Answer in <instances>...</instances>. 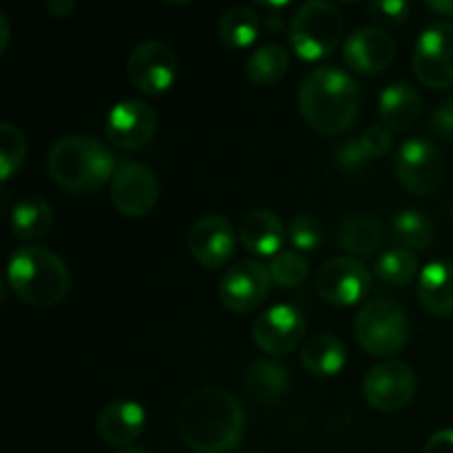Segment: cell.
<instances>
[{"instance_id": "6da1fadb", "label": "cell", "mask_w": 453, "mask_h": 453, "mask_svg": "<svg viewBox=\"0 0 453 453\" xmlns=\"http://www.w3.org/2000/svg\"><path fill=\"white\" fill-rule=\"evenodd\" d=\"M177 432L197 453H228L246 436V410L221 388H199L177 410Z\"/></svg>"}, {"instance_id": "7a4b0ae2", "label": "cell", "mask_w": 453, "mask_h": 453, "mask_svg": "<svg viewBox=\"0 0 453 453\" xmlns=\"http://www.w3.org/2000/svg\"><path fill=\"white\" fill-rule=\"evenodd\" d=\"M299 113L321 135H343L354 127L361 111V91L354 78L336 66L308 71L296 93Z\"/></svg>"}, {"instance_id": "3957f363", "label": "cell", "mask_w": 453, "mask_h": 453, "mask_svg": "<svg viewBox=\"0 0 453 453\" xmlns=\"http://www.w3.org/2000/svg\"><path fill=\"white\" fill-rule=\"evenodd\" d=\"M115 157L106 144L88 135H65L49 149L47 173L71 195H91L113 181Z\"/></svg>"}, {"instance_id": "277c9868", "label": "cell", "mask_w": 453, "mask_h": 453, "mask_svg": "<svg viewBox=\"0 0 453 453\" xmlns=\"http://www.w3.org/2000/svg\"><path fill=\"white\" fill-rule=\"evenodd\" d=\"M7 283L27 305L51 308L71 290V273L65 261L44 246L18 248L7 264Z\"/></svg>"}, {"instance_id": "5b68a950", "label": "cell", "mask_w": 453, "mask_h": 453, "mask_svg": "<svg viewBox=\"0 0 453 453\" xmlns=\"http://www.w3.org/2000/svg\"><path fill=\"white\" fill-rule=\"evenodd\" d=\"M345 31V18L336 4L326 0L303 3L290 18L288 40L301 60L319 62L332 56L341 44Z\"/></svg>"}, {"instance_id": "8992f818", "label": "cell", "mask_w": 453, "mask_h": 453, "mask_svg": "<svg viewBox=\"0 0 453 453\" xmlns=\"http://www.w3.org/2000/svg\"><path fill=\"white\" fill-rule=\"evenodd\" d=\"M354 336L367 354L388 361L405 349L410 341V319L396 301H367L357 314Z\"/></svg>"}, {"instance_id": "52a82bcc", "label": "cell", "mask_w": 453, "mask_h": 453, "mask_svg": "<svg viewBox=\"0 0 453 453\" xmlns=\"http://www.w3.org/2000/svg\"><path fill=\"white\" fill-rule=\"evenodd\" d=\"M416 394V374L407 363L380 361L367 370L363 379V396L372 410L380 414H396L405 410Z\"/></svg>"}, {"instance_id": "ba28073f", "label": "cell", "mask_w": 453, "mask_h": 453, "mask_svg": "<svg viewBox=\"0 0 453 453\" xmlns=\"http://www.w3.org/2000/svg\"><path fill=\"white\" fill-rule=\"evenodd\" d=\"M411 69L427 88L442 91L453 87V22H436L420 34Z\"/></svg>"}, {"instance_id": "9c48e42d", "label": "cell", "mask_w": 453, "mask_h": 453, "mask_svg": "<svg viewBox=\"0 0 453 453\" xmlns=\"http://www.w3.org/2000/svg\"><path fill=\"white\" fill-rule=\"evenodd\" d=\"M127 73L133 87L144 96H162L175 84L180 60L171 44L162 40H146L131 51Z\"/></svg>"}, {"instance_id": "30bf717a", "label": "cell", "mask_w": 453, "mask_h": 453, "mask_svg": "<svg viewBox=\"0 0 453 453\" xmlns=\"http://www.w3.org/2000/svg\"><path fill=\"white\" fill-rule=\"evenodd\" d=\"M396 177L407 193L425 197L438 190L445 177L441 149L425 137H411L396 155Z\"/></svg>"}, {"instance_id": "8fae6325", "label": "cell", "mask_w": 453, "mask_h": 453, "mask_svg": "<svg viewBox=\"0 0 453 453\" xmlns=\"http://www.w3.org/2000/svg\"><path fill=\"white\" fill-rule=\"evenodd\" d=\"M372 274L365 264L354 257H334L326 261L317 273V292L326 303L349 308L367 296Z\"/></svg>"}, {"instance_id": "7c38bea8", "label": "cell", "mask_w": 453, "mask_h": 453, "mask_svg": "<svg viewBox=\"0 0 453 453\" xmlns=\"http://www.w3.org/2000/svg\"><path fill=\"white\" fill-rule=\"evenodd\" d=\"M159 199V181L149 166L140 162H124L111 181V202L119 215L142 219Z\"/></svg>"}, {"instance_id": "4fadbf2b", "label": "cell", "mask_w": 453, "mask_h": 453, "mask_svg": "<svg viewBox=\"0 0 453 453\" xmlns=\"http://www.w3.org/2000/svg\"><path fill=\"white\" fill-rule=\"evenodd\" d=\"M157 111L142 100H122L104 119V135L115 149L140 150L157 133Z\"/></svg>"}, {"instance_id": "5bb4252c", "label": "cell", "mask_w": 453, "mask_h": 453, "mask_svg": "<svg viewBox=\"0 0 453 453\" xmlns=\"http://www.w3.org/2000/svg\"><path fill=\"white\" fill-rule=\"evenodd\" d=\"M273 277L268 265L259 261H242L233 265L219 281V301L234 314H248L259 308L270 295Z\"/></svg>"}, {"instance_id": "9a60e30c", "label": "cell", "mask_w": 453, "mask_h": 453, "mask_svg": "<svg viewBox=\"0 0 453 453\" xmlns=\"http://www.w3.org/2000/svg\"><path fill=\"white\" fill-rule=\"evenodd\" d=\"M305 317L295 305H273L252 326V339L261 352L286 357L295 352L305 336Z\"/></svg>"}, {"instance_id": "2e32d148", "label": "cell", "mask_w": 453, "mask_h": 453, "mask_svg": "<svg viewBox=\"0 0 453 453\" xmlns=\"http://www.w3.org/2000/svg\"><path fill=\"white\" fill-rule=\"evenodd\" d=\"M237 248V230L224 215H203L190 226L188 250L208 270L224 268Z\"/></svg>"}, {"instance_id": "e0dca14e", "label": "cell", "mask_w": 453, "mask_h": 453, "mask_svg": "<svg viewBox=\"0 0 453 453\" xmlns=\"http://www.w3.org/2000/svg\"><path fill=\"white\" fill-rule=\"evenodd\" d=\"M396 58V42L383 27H358L343 44V60L354 73H383Z\"/></svg>"}, {"instance_id": "ac0fdd59", "label": "cell", "mask_w": 453, "mask_h": 453, "mask_svg": "<svg viewBox=\"0 0 453 453\" xmlns=\"http://www.w3.org/2000/svg\"><path fill=\"white\" fill-rule=\"evenodd\" d=\"M237 234L242 246L250 255L277 257L281 252L288 228H283V221L279 219L277 212L265 211V208H255V211L246 212L242 217Z\"/></svg>"}, {"instance_id": "d6986e66", "label": "cell", "mask_w": 453, "mask_h": 453, "mask_svg": "<svg viewBox=\"0 0 453 453\" xmlns=\"http://www.w3.org/2000/svg\"><path fill=\"white\" fill-rule=\"evenodd\" d=\"M97 436L111 447H127L146 427V411L135 401H113L97 416Z\"/></svg>"}, {"instance_id": "ffe728a7", "label": "cell", "mask_w": 453, "mask_h": 453, "mask_svg": "<svg viewBox=\"0 0 453 453\" xmlns=\"http://www.w3.org/2000/svg\"><path fill=\"white\" fill-rule=\"evenodd\" d=\"M420 305L434 317H453V264L432 261L418 274L416 288Z\"/></svg>"}, {"instance_id": "44dd1931", "label": "cell", "mask_w": 453, "mask_h": 453, "mask_svg": "<svg viewBox=\"0 0 453 453\" xmlns=\"http://www.w3.org/2000/svg\"><path fill=\"white\" fill-rule=\"evenodd\" d=\"M290 367L279 361H255L243 376V389L257 405H277L290 389Z\"/></svg>"}, {"instance_id": "7402d4cb", "label": "cell", "mask_w": 453, "mask_h": 453, "mask_svg": "<svg viewBox=\"0 0 453 453\" xmlns=\"http://www.w3.org/2000/svg\"><path fill=\"white\" fill-rule=\"evenodd\" d=\"M379 113L385 128L403 133L418 122L423 113V97L411 84L394 82L380 93Z\"/></svg>"}, {"instance_id": "603a6c76", "label": "cell", "mask_w": 453, "mask_h": 453, "mask_svg": "<svg viewBox=\"0 0 453 453\" xmlns=\"http://www.w3.org/2000/svg\"><path fill=\"white\" fill-rule=\"evenodd\" d=\"M348 363V348L334 334H314L301 345V365L308 374L330 379L336 376Z\"/></svg>"}, {"instance_id": "cb8c5ba5", "label": "cell", "mask_w": 453, "mask_h": 453, "mask_svg": "<svg viewBox=\"0 0 453 453\" xmlns=\"http://www.w3.org/2000/svg\"><path fill=\"white\" fill-rule=\"evenodd\" d=\"M383 237L385 228L374 215H349L341 221L339 246L354 259L374 255L383 246Z\"/></svg>"}, {"instance_id": "d4e9b609", "label": "cell", "mask_w": 453, "mask_h": 453, "mask_svg": "<svg viewBox=\"0 0 453 453\" xmlns=\"http://www.w3.org/2000/svg\"><path fill=\"white\" fill-rule=\"evenodd\" d=\"M13 237L20 242H34L42 239L53 228V208L42 197H25L13 206L9 217Z\"/></svg>"}, {"instance_id": "484cf974", "label": "cell", "mask_w": 453, "mask_h": 453, "mask_svg": "<svg viewBox=\"0 0 453 453\" xmlns=\"http://www.w3.org/2000/svg\"><path fill=\"white\" fill-rule=\"evenodd\" d=\"M217 34L228 49H246L259 38L261 16L246 4L230 7L221 13L217 22Z\"/></svg>"}, {"instance_id": "4316f807", "label": "cell", "mask_w": 453, "mask_h": 453, "mask_svg": "<svg viewBox=\"0 0 453 453\" xmlns=\"http://www.w3.org/2000/svg\"><path fill=\"white\" fill-rule=\"evenodd\" d=\"M290 69V51L281 44H265L246 60V78L257 87H273Z\"/></svg>"}, {"instance_id": "83f0119b", "label": "cell", "mask_w": 453, "mask_h": 453, "mask_svg": "<svg viewBox=\"0 0 453 453\" xmlns=\"http://www.w3.org/2000/svg\"><path fill=\"white\" fill-rule=\"evenodd\" d=\"M394 234L407 250H427L436 237V228L423 211L405 208L394 217Z\"/></svg>"}, {"instance_id": "f1b7e54d", "label": "cell", "mask_w": 453, "mask_h": 453, "mask_svg": "<svg viewBox=\"0 0 453 453\" xmlns=\"http://www.w3.org/2000/svg\"><path fill=\"white\" fill-rule=\"evenodd\" d=\"M374 273L388 286H407L418 273V261L414 252L407 248H389L379 257Z\"/></svg>"}, {"instance_id": "f546056e", "label": "cell", "mask_w": 453, "mask_h": 453, "mask_svg": "<svg viewBox=\"0 0 453 453\" xmlns=\"http://www.w3.org/2000/svg\"><path fill=\"white\" fill-rule=\"evenodd\" d=\"M27 159L25 133L12 122L0 124V180L9 181Z\"/></svg>"}, {"instance_id": "4dcf8cb0", "label": "cell", "mask_w": 453, "mask_h": 453, "mask_svg": "<svg viewBox=\"0 0 453 453\" xmlns=\"http://www.w3.org/2000/svg\"><path fill=\"white\" fill-rule=\"evenodd\" d=\"M273 283L281 288H296L308 277V259L299 250H281L268 265Z\"/></svg>"}, {"instance_id": "1f68e13d", "label": "cell", "mask_w": 453, "mask_h": 453, "mask_svg": "<svg viewBox=\"0 0 453 453\" xmlns=\"http://www.w3.org/2000/svg\"><path fill=\"white\" fill-rule=\"evenodd\" d=\"M288 237H290L292 246L299 252H312L323 243L326 230L319 217L310 215V212H301L288 226Z\"/></svg>"}, {"instance_id": "d6a6232c", "label": "cell", "mask_w": 453, "mask_h": 453, "mask_svg": "<svg viewBox=\"0 0 453 453\" xmlns=\"http://www.w3.org/2000/svg\"><path fill=\"white\" fill-rule=\"evenodd\" d=\"M367 13L379 25L398 27L410 16V3H403V0H376V3L367 4Z\"/></svg>"}, {"instance_id": "836d02e7", "label": "cell", "mask_w": 453, "mask_h": 453, "mask_svg": "<svg viewBox=\"0 0 453 453\" xmlns=\"http://www.w3.org/2000/svg\"><path fill=\"white\" fill-rule=\"evenodd\" d=\"M334 159L343 171H358V168L365 166L370 162V155L363 149L361 140H345L336 146Z\"/></svg>"}, {"instance_id": "e575fe53", "label": "cell", "mask_w": 453, "mask_h": 453, "mask_svg": "<svg viewBox=\"0 0 453 453\" xmlns=\"http://www.w3.org/2000/svg\"><path fill=\"white\" fill-rule=\"evenodd\" d=\"M363 144V149H365V153L370 155V159H379L383 157V155L389 153V149H392V131L389 128H385L383 124L380 127H370L363 131V135L358 137Z\"/></svg>"}, {"instance_id": "d590c367", "label": "cell", "mask_w": 453, "mask_h": 453, "mask_svg": "<svg viewBox=\"0 0 453 453\" xmlns=\"http://www.w3.org/2000/svg\"><path fill=\"white\" fill-rule=\"evenodd\" d=\"M432 128L441 137L453 140V93L432 111Z\"/></svg>"}, {"instance_id": "8d00e7d4", "label": "cell", "mask_w": 453, "mask_h": 453, "mask_svg": "<svg viewBox=\"0 0 453 453\" xmlns=\"http://www.w3.org/2000/svg\"><path fill=\"white\" fill-rule=\"evenodd\" d=\"M423 453H453V429H441L425 442Z\"/></svg>"}, {"instance_id": "74e56055", "label": "cell", "mask_w": 453, "mask_h": 453, "mask_svg": "<svg viewBox=\"0 0 453 453\" xmlns=\"http://www.w3.org/2000/svg\"><path fill=\"white\" fill-rule=\"evenodd\" d=\"M73 9H75V4L71 3V0H49V3H47L49 16L58 18V20H62V18L69 16Z\"/></svg>"}, {"instance_id": "f35d334b", "label": "cell", "mask_w": 453, "mask_h": 453, "mask_svg": "<svg viewBox=\"0 0 453 453\" xmlns=\"http://www.w3.org/2000/svg\"><path fill=\"white\" fill-rule=\"evenodd\" d=\"M12 42V25H9L7 13H0V51H7Z\"/></svg>"}, {"instance_id": "ab89813d", "label": "cell", "mask_w": 453, "mask_h": 453, "mask_svg": "<svg viewBox=\"0 0 453 453\" xmlns=\"http://www.w3.org/2000/svg\"><path fill=\"white\" fill-rule=\"evenodd\" d=\"M427 7L432 9V12L441 13V16H453V0H432V3H427Z\"/></svg>"}, {"instance_id": "60d3db41", "label": "cell", "mask_w": 453, "mask_h": 453, "mask_svg": "<svg viewBox=\"0 0 453 453\" xmlns=\"http://www.w3.org/2000/svg\"><path fill=\"white\" fill-rule=\"evenodd\" d=\"M115 453H150L149 449H142V447H124V449L115 451Z\"/></svg>"}, {"instance_id": "b9f144b4", "label": "cell", "mask_w": 453, "mask_h": 453, "mask_svg": "<svg viewBox=\"0 0 453 453\" xmlns=\"http://www.w3.org/2000/svg\"><path fill=\"white\" fill-rule=\"evenodd\" d=\"M246 453H257V451H246Z\"/></svg>"}]
</instances>
